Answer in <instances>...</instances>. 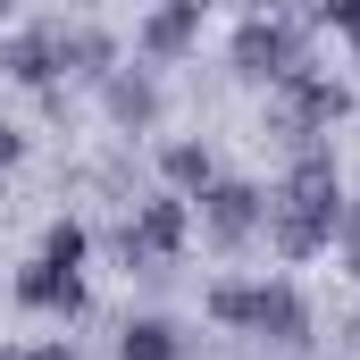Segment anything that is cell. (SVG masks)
Masks as SVG:
<instances>
[{
    "mask_svg": "<svg viewBox=\"0 0 360 360\" xmlns=\"http://www.w3.org/2000/svg\"><path fill=\"white\" fill-rule=\"evenodd\" d=\"M335 218H344V193H335V151L327 143H293V168L269 193V243L285 260H310L319 243H335Z\"/></svg>",
    "mask_w": 360,
    "mask_h": 360,
    "instance_id": "1",
    "label": "cell"
},
{
    "mask_svg": "<svg viewBox=\"0 0 360 360\" xmlns=\"http://www.w3.org/2000/svg\"><path fill=\"white\" fill-rule=\"evenodd\" d=\"M193 201H201L193 218H201V235H210L218 252H243V243L260 235V218H269V193H252V184H218V176L201 184Z\"/></svg>",
    "mask_w": 360,
    "mask_h": 360,
    "instance_id": "2",
    "label": "cell"
},
{
    "mask_svg": "<svg viewBox=\"0 0 360 360\" xmlns=\"http://www.w3.org/2000/svg\"><path fill=\"white\" fill-rule=\"evenodd\" d=\"M293 68H310V59H302V25H285V17H252V25L235 34V76H252V84H285Z\"/></svg>",
    "mask_w": 360,
    "mask_h": 360,
    "instance_id": "3",
    "label": "cell"
},
{
    "mask_svg": "<svg viewBox=\"0 0 360 360\" xmlns=\"http://www.w3.org/2000/svg\"><path fill=\"white\" fill-rule=\"evenodd\" d=\"M243 327H252L260 344H276V352H302V344H310V302H302L293 285H252Z\"/></svg>",
    "mask_w": 360,
    "mask_h": 360,
    "instance_id": "4",
    "label": "cell"
},
{
    "mask_svg": "<svg viewBox=\"0 0 360 360\" xmlns=\"http://www.w3.org/2000/svg\"><path fill=\"white\" fill-rule=\"evenodd\" d=\"M101 101H109V117L117 126H160V84H151V68H109L101 76Z\"/></svg>",
    "mask_w": 360,
    "mask_h": 360,
    "instance_id": "5",
    "label": "cell"
},
{
    "mask_svg": "<svg viewBox=\"0 0 360 360\" xmlns=\"http://www.w3.org/2000/svg\"><path fill=\"white\" fill-rule=\"evenodd\" d=\"M17 293H25L34 310H59V319H76V310H84V276L68 269V260H34V269L17 276Z\"/></svg>",
    "mask_w": 360,
    "mask_h": 360,
    "instance_id": "6",
    "label": "cell"
},
{
    "mask_svg": "<svg viewBox=\"0 0 360 360\" xmlns=\"http://www.w3.org/2000/svg\"><path fill=\"white\" fill-rule=\"evenodd\" d=\"M0 68H8L17 84H42V92H51V76H59V25H34V34H8Z\"/></svg>",
    "mask_w": 360,
    "mask_h": 360,
    "instance_id": "7",
    "label": "cell"
},
{
    "mask_svg": "<svg viewBox=\"0 0 360 360\" xmlns=\"http://www.w3.org/2000/svg\"><path fill=\"white\" fill-rule=\"evenodd\" d=\"M193 34H201V8H193V0L151 8V25H143V59H184V51H193Z\"/></svg>",
    "mask_w": 360,
    "mask_h": 360,
    "instance_id": "8",
    "label": "cell"
},
{
    "mask_svg": "<svg viewBox=\"0 0 360 360\" xmlns=\"http://www.w3.org/2000/svg\"><path fill=\"white\" fill-rule=\"evenodd\" d=\"M59 68L84 76V84H101V76L117 68V42H109L101 25H59Z\"/></svg>",
    "mask_w": 360,
    "mask_h": 360,
    "instance_id": "9",
    "label": "cell"
},
{
    "mask_svg": "<svg viewBox=\"0 0 360 360\" xmlns=\"http://www.w3.org/2000/svg\"><path fill=\"white\" fill-rule=\"evenodd\" d=\"M117 360H184V327L176 319H126L117 327Z\"/></svg>",
    "mask_w": 360,
    "mask_h": 360,
    "instance_id": "10",
    "label": "cell"
},
{
    "mask_svg": "<svg viewBox=\"0 0 360 360\" xmlns=\"http://www.w3.org/2000/svg\"><path fill=\"white\" fill-rule=\"evenodd\" d=\"M160 168H168V184L201 193V184H210V143H168V151H160Z\"/></svg>",
    "mask_w": 360,
    "mask_h": 360,
    "instance_id": "11",
    "label": "cell"
},
{
    "mask_svg": "<svg viewBox=\"0 0 360 360\" xmlns=\"http://www.w3.org/2000/svg\"><path fill=\"white\" fill-rule=\"evenodd\" d=\"M84 252H92V235L76 226V218H59V226L42 235V260H68V269H84Z\"/></svg>",
    "mask_w": 360,
    "mask_h": 360,
    "instance_id": "12",
    "label": "cell"
},
{
    "mask_svg": "<svg viewBox=\"0 0 360 360\" xmlns=\"http://www.w3.org/2000/svg\"><path fill=\"white\" fill-rule=\"evenodd\" d=\"M327 25H344V34L360 42V0H327Z\"/></svg>",
    "mask_w": 360,
    "mask_h": 360,
    "instance_id": "13",
    "label": "cell"
},
{
    "mask_svg": "<svg viewBox=\"0 0 360 360\" xmlns=\"http://www.w3.org/2000/svg\"><path fill=\"white\" fill-rule=\"evenodd\" d=\"M17 151H25V134H17V126H0V168H17Z\"/></svg>",
    "mask_w": 360,
    "mask_h": 360,
    "instance_id": "14",
    "label": "cell"
},
{
    "mask_svg": "<svg viewBox=\"0 0 360 360\" xmlns=\"http://www.w3.org/2000/svg\"><path fill=\"white\" fill-rule=\"evenodd\" d=\"M17 360H76V352H68V344H25Z\"/></svg>",
    "mask_w": 360,
    "mask_h": 360,
    "instance_id": "15",
    "label": "cell"
},
{
    "mask_svg": "<svg viewBox=\"0 0 360 360\" xmlns=\"http://www.w3.org/2000/svg\"><path fill=\"white\" fill-rule=\"evenodd\" d=\"M352 269H360V210H352Z\"/></svg>",
    "mask_w": 360,
    "mask_h": 360,
    "instance_id": "16",
    "label": "cell"
},
{
    "mask_svg": "<svg viewBox=\"0 0 360 360\" xmlns=\"http://www.w3.org/2000/svg\"><path fill=\"white\" fill-rule=\"evenodd\" d=\"M344 344H352V352H360V319H352V327H344Z\"/></svg>",
    "mask_w": 360,
    "mask_h": 360,
    "instance_id": "17",
    "label": "cell"
},
{
    "mask_svg": "<svg viewBox=\"0 0 360 360\" xmlns=\"http://www.w3.org/2000/svg\"><path fill=\"white\" fill-rule=\"evenodd\" d=\"M0 360H17V352H0Z\"/></svg>",
    "mask_w": 360,
    "mask_h": 360,
    "instance_id": "18",
    "label": "cell"
},
{
    "mask_svg": "<svg viewBox=\"0 0 360 360\" xmlns=\"http://www.w3.org/2000/svg\"><path fill=\"white\" fill-rule=\"evenodd\" d=\"M0 8H8V0H0Z\"/></svg>",
    "mask_w": 360,
    "mask_h": 360,
    "instance_id": "19",
    "label": "cell"
}]
</instances>
